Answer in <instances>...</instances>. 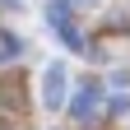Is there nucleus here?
<instances>
[{
    "instance_id": "1",
    "label": "nucleus",
    "mask_w": 130,
    "mask_h": 130,
    "mask_svg": "<svg viewBox=\"0 0 130 130\" xmlns=\"http://www.w3.org/2000/svg\"><path fill=\"white\" fill-rule=\"evenodd\" d=\"M65 93H70V70H65L60 60H51L42 70V107L46 111H60L65 107Z\"/></svg>"
},
{
    "instance_id": "2",
    "label": "nucleus",
    "mask_w": 130,
    "mask_h": 130,
    "mask_svg": "<svg viewBox=\"0 0 130 130\" xmlns=\"http://www.w3.org/2000/svg\"><path fill=\"white\" fill-rule=\"evenodd\" d=\"M98 107H102V84H88L84 93H79V102H74V116H79V121H88Z\"/></svg>"
},
{
    "instance_id": "3",
    "label": "nucleus",
    "mask_w": 130,
    "mask_h": 130,
    "mask_svg": "<svg viewBox=\"0 0 130 130\" xmlns=\"http://www.w3.org/2000/svg\"><path fill=\"white\" fill-rule=\"evenodd\" d=\"M65 14H70V0H51L46 5V19L51 23H65Z\"/></svg>"
},
{
    "instance_id": "4",
    "label": "nucleus",
    "mask_w": 130,
    "mask_h": 130,
    "mask_svg": "<svg viewBox=\"0 0 130 130\" xmlns=\"http://www.w3.org/2000/svg\"><path fill=\"white\" fill-rule=\"evenodd\" d=\"M5 5H14V0H5Z\"/></svg>"
}]
</instances>
